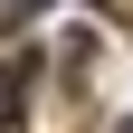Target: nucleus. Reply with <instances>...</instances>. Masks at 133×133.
Instances as JSON below:
<instances>
[{"mask_svg": "<svg viewBox=\"0 0 133 133\" xmlns=\"http://www.w3.org/2000/svg\"><path fill=\"white\" fill-rule=\"evenodd\" d=\"M38 10H48V0H10V19H0V29H29Z\"/></svg>", "mask_w": 133, "mask_h": 133, "instance_id": "f257e3e1", "label": "nucleus"}, {"mask_svg": "<svg viewBox=\"0 0 133 133\" xmlns=\"http://www.w3.org/2000/svg\"><path fill=\"white\" fill-rule=\"evenodd\" d=\"M124 133H133V124H124Z\"/></svg>", "mask_w": 133, "mask_h": 133, "instance_id": "f03ea898", "label": "nucleus"}]
</instances>
